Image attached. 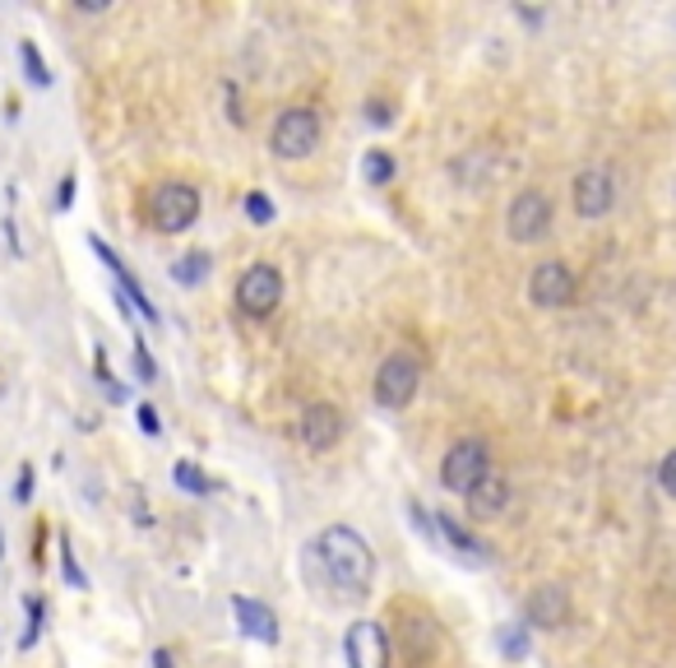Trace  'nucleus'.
I'll list each match as a JSON object with an SVG mask.
<instances>
[{"label":"nucleus","mask_w":676,"mask_h":668,"mask_svg":"<svg viewBox=\"0 0 676 668\" xmlns=\"http://www.w3.org/2000/svg\"><path fill=\"white\" fill-rule=\"evenodd\" d=\"M306 557H315V562L325 567V581L348 599H362L375 581V552L352 525H329L320 539H315V552L306 548Z\"/></svg>","instance_id":"nucleus-1"},{"label":"nucleus","mask_w":676,"mask_h":668,"mask_svg":"<svg viewBox=\"0 0 676 668\" xmlns=\"http://www.w3.org/2000/svg\"><path fill=\"white\" fill-rule=\"evenodd\" d=\"M344 655H348V668H390V632L371 617L352 622L344 636Z\"/></svg>","instance_id":"nucleus-8"},{"label":"nucleus","mask_w":676,"mask_h":668,"mask_svg":"<svg viewBox=\"0 0 676 668\" xmlns=\"http://www.w3.org/2000/svg\"><path fill=\"white\" fill-rule=\"evenodd\" d=\"M436 520V529L445 534V539H449V548H459V552H468L472 557V562H482V557H487V543H478V539H472V534L455 520V516H432Z\"/></svg>","instance_id":"nucleus-16"},{"label":"nucleus","mask_w":676,"mask_h":668,"mask_svg":"<svg viewBox=\"0 0 676 668\" xmlns=\"http://www.w3.org/2000/svg\"><path fill=\"white\" fill-rule=\"evenodd\" d=\"M88 247H94V256H98V260L107 265L111 274H117V283H121V302H126V306H134V311H140V316H144L149 325H163V311H157V306L149 302V293H144V288H140V279H134V274L126 270V265H121V256L111 251L102 237H88Z\"/></svg>","instance_id":"nucleus-10"},{"label":"nucleus","mask_w":676,"mask_h":668,"mask_svg":"<svg viewBox=\"0 0 676 668\" xmlns=\"http://www.w3.org/2000/svg\"><path fill=\"white\" fill-rule=\"evenodd\" d=\"M37 636H42V599H29V632H24V640H19V645L29 650Z\"/></svg>","instance_id":"nucleus-25"},{"label":"nucleus","mask_w":676,"mask_h":668,"mask_svg":"<svg viewBox=\"0 0 676 668\" xmlns=\"http://www.w3.org/2000/svg\"><path fill=\"white\" fill-rule=\"evenodd\" d=\"M269 149L279 153V159L297 163L306 159V153L320 149V111L310 107H287L283 117L274 121V130H269Z\"/></svg>","instance_id":"nucleus-2"},{"label":"nucleus","mask_w":676,"mask_h":668,"mask_svg":"<svg viewBox=\"0 0 676 668\" xmlns=\"http://www.w3.org/2000/svg\"><path fill=\"white\" fill-rule=\"evenodd\" d=\"M524 617L533 622L537 632H556L560 622L570 617V594L560 590V585H543V590H533V594H528V604H524Z\"/></svg>","instance_id":"nucleus-13"},{"label":"nucleus","mask_w":676,"mask_h":668,"mask_svg":"<svg viewBox=\"0 0 676 668\" xmlns=\"http://www.w3.org/2000/svg\"><path fill=\"white\" fill-rule=\"evenodd\" d=\"M0 557H6V539H0Z\"/></svg>","instance_id":"nucleus-31"},{"label":"nucleus","mask_w":676,"mask_h":668,"mask_svg":"<svg viewBox=\"0 0 676 668\" xmlns=\"http://www.w3.org/2000/svg\"><path fill=\"white\" fill-rule=\"evenodd\" d=\"M528 298H533L537 306H547V311L575 302V274H570V265L543 260V265H537V270L528 274Z\"/></svg>","instance_id":"nucleus-11"},{"label":"nucleus","mask_w":676,"mask_h":668,"mask_svg":"<svg viewBox=\"0 0 676 668\" xmlns=\"http://www.w3.org/2000/svg\"><path fill=\"white\" fill-rule=\"evenodd\" d=\"M134 371H140V381H157V363L149 358L144 344H134Z\"/></svg>","instance_id":"nucleus-26"},{"label":"nucleus","mask_w":676,"mask_h":668,"mask_svg":"<svg viewBox=\"0 0 676 668\" xmlns=\"http://www.w3.org/2000/svg\"><path fill=\"white\" fill-rule=\"evenodd\" d=\"M279 302H283V274L274 270V265H251L237 283V306L251 321H264V316H274Z\"/></svg>","instance_id":"nucleus-7"},{"label":"nucleus","mask_w":676,"mask_h":668,"mask_svg":"<svg viewBox=\"0 0 676 668\" xmlns=\"http://www.w3.org/2000/svg\"><path fill=\"white\" fill-rule=\"evenodd\" d=\"M246 218H251L255 228H264V223H274V205H269V195H260V191L246 195Z\"/></svg>","instance_id":"nucleus-22"},{"label":"nucleus","mask_w":676,"mask_h":668,"mask_svg":"<svg viewBox=\"0 0 676 668\" xmlns=\"http://www.w3.org/2000/svg\"><path fill=\"white\" fill-rule=\"evenodd\" d=\"M464 497H468V516L472 520H495L510 506V483L501 474H487L478 487H468Z\"/></svg>","instance_id":"nucleus-15"},{"label":"nucleus","mask_w":676,"mask_h":668,"mask_svg":"<svg viewBox=\"0 0 676 668\" xmlns=\"http://www.w3.org/2000/svg\"><path fill=\"white\" fill-rule=\"evenodd\" d=\"M149 218L157 233H186L199 218V191L190 182H157L149 195Z\"/></svg>","instance_id":"nucleus-3"},{"label":"nucleus","mask_w":676,"mask_h":668,"mask_svg":"<svg viewBox=\"0 0 676 668\" xmlns=\"http://www.w3.org/2000/svg\"><path fill=\"white\" fill-rule=\"evenodd\" d=\"M172 279H176V283H186V288L205 283V279H209V256H205V251H190V256H182V260L172 265Z\"/></svg>","instance_id":"nucleus-18"},{"label":"nucleus","mask_w":676,"mask_h":668,"mask_svg":"<svg viewBox=\"0 0 676 668\" xmlns=\"http://www.w3.org/2000/svg\"><path fill=\"white\" fill-rule=\"evenodd\" d=\"M232 617H237V627L251 636V640H260V645H279V617L269 613L260 599H246V594H237L232 599Z\"/></svg>","instance_id":"nucleus-14"},{"label":"nucleus","mask_w":676,"mask_h":668,"mask_svg":"<svg viewBox=\"0 0 676 668\" xmlns=\"http://www.w3.org/2000/svg\"><path fill=\"white\" fill-rule=\"evenodd\" d=\"M417 386H422V363L413 358V353L399 348L375 367V405L380 409H408Z\"/></svg>","instance_id":"nucleus-4"},{"label":"nucleus","mask_w":676,"mask_h":668,"mask_svg":"<svg viewBox=\"0 0 676 668\" xmlns=\"http://www.w3.org/2000/svg\"><path fill=\"white\" fill-rule=\"evenodd\" d=\"M70 200H75V176H65V182H61V195H56V209H65Z\"/></svg>","instance_id":"nucleus-29"},{"label":"nucleus","mask_w":676,"mask_h":668,"mask_svg":"<svg viewBox=\"0 0 676 668\" xmlns=\"http://www.w3.org/2000/svg\"><path fill=\"white\" fill-rule=\"evenodd\" d=\"M338 437H344V413H338L334 405H310L302 413V441L310 445V451H334Z\"/></svg>","instance_id":"nucleus-12"},{"label":"nucleus","mask_w":676,"mask_h":668,"mask_svg":"<svg viewBox=\"0 0 676 668\" xmlns=\"http://www.w3.org/2000/svg\"><path fill=\"white\" fill-rule=\"evenodd\" d=\"M487 464H491L487 441L464 437V441H455L445 451V460H440V483L449 487V493H468V487H478L487 478Z\"/></svg>","instance_id":"nucleus-6"},{"label":"nucleus","mask_w":676,"mask_h":668,"mask_svg":"<svg viewBox=\"0 0 676 668\" xmlns=\"http://www.w3.org/2000/svg\"><path fill=\"white\" fill-rule=\"evenodd\" d=\"M61 571H65V581H70L75 590H88V575L79 571V562H75V552H70V543H61Z\"/></svg>","instance_id":"nucleus-23"},{"label":"nucleus","mask_w":676,"mask_h":668,"mask_svg":"<svg viewBox=\"0 0 676 668\" xmlns=\"http://www.w3.org/2000/svg\"><path fill=\"white\" fill-rule=\"evenodd\" d=\"M14 497H19V502H29V497H33V464H24V470H19V487H14Z\"/></svg>","instance_id":"nucleus-28"},{"label":"nucleus","mask_w":676,"mask_h":668,"mask_svg":"<svg viewBox=\"0 0 676 668\" xmlns=\"http://www.w3.org/2000/svg\"><path fill=\"white\" fill-rule=\"evenodd\" d=\"M19 56H24V71L37 88H47L52 84V71H47V61H42V52L33 47V42H19Z\"/></svg>","instance_id":"nucleus-20"},{"label":"nucleus","mask_w":676,"mask_h":668,"mask_svg":"<svg viewBox=\"0 0 676 668\" xmlns=\"http://www.w3.org/2000/svg\"><path fill=\"white\" fill-rule=\"evenodd\" d=\"M153 668H176V664H172V655H167V650H157V655H153Z\"/></svg>","instance_id":"nucleus-30"},{"label":"nucleus","mask_w":676,"mask_h":668,"mask_svg":"<svg viewBox=\"0 0 676 668\" xmlns=\"http://www.w3.org/2000/svg\"><path fill=\"white\" fill-rule=\"evenodd\" d=\"M617 205V176L607 168H584L575 176V214L579 218H602Z\"/></svg>","instance_id":"nucleus-9"},{"label":"nucleus","mask_w":676,"mask_h":668,"mask_svg":"<svg viewBox=\"0 0 676 668\" xmlns=\"http://www.w3.org/2000/svg\"><path fill=\"white\" fill-rule=\"evenodd\" d=\"M505 233H510V241H520V247L543 241L552 233V195L547 191H520L514 195L510 209H505Z\"/></svg>","instance_id":"nucleus-5"},{"label":"nucleus","mask_w":676,"mask_h":668,"mask_svg":"<svg viewBox=\"0 0 676 668\" xmlns=\"http://www.w3.org/2000/svg\"><path fill=\"white\" fill-rule=\"evenodd\" d=\"M658 487H663L667 497H676V445H672V451L663 455V464H658Z\"/></svg>","instance_id":"nucleus-24"},{"label":"nucleus","mask_w":676,"mask_h":668,"mask_svg":"<svg viewBox=\"0 0 676 668\" xmlns=\"http://www.w3.org/2000/svg\"><path fill=\"white\" fill-rule=\"evenodd\" d=\"M394 153L390 149H367V159H362V176H367V186H390L394 182Z\"/></svg>","instance_id":"nucleus-17"},{"label":"nucleus","mask_w":676,"mask_h":668,"mask_svg":"<svg viewBox=\"0 0 676 668\" xmlns=\"http://www.w3.org/2000/svg\"><path fill=\"white\" fill-rule=\"evenodd\" d=\"M495 636H501V650H505L510 659H524V655H528V636H524V627H514V622H510V627H501Z\"/></svg>","instance_id":"nucleus-21"},{"label":"nucleus","mask_w":676,"mask_h":668,"mask_svg":"<svg viewBox=\"0 0 676 668\" xmlns=\"http://www.w3.org/2000/svg\"><path fill=\"white\" fill-rule=\"evenodd\" d=\"M172 478H176V487H182V493H195V497H205L209 493V478H205V470H195V464L190 460H182V464H176V470H172Z\"/></svg>","instance_id":"nucleus-19"},{"label":"nucleus","mask_w":676,"mask_h":668,"mask_svg":"<svg viewBox=\"0 0 676 668\" xmlns=\"http://www.w3.org/2000/svg\"><path fill=\"white\" fill-rule=\"evenodd\" d=\"M134 418H140V428H144L149 437H157V432H163V422H157L153 405H140V409H134Z\"/></svg>","instance_id":"nucleus-27"}]
</instances>
